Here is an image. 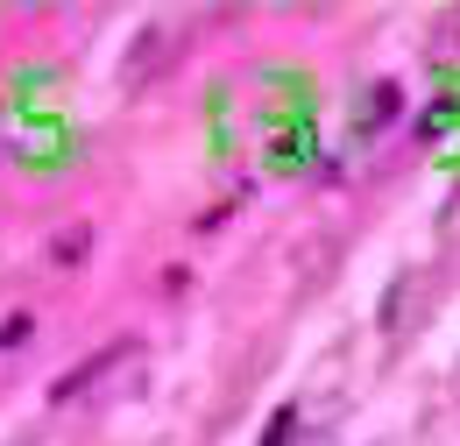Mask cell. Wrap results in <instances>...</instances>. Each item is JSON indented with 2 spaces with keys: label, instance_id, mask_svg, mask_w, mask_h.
<instances>
[]
</instances>
